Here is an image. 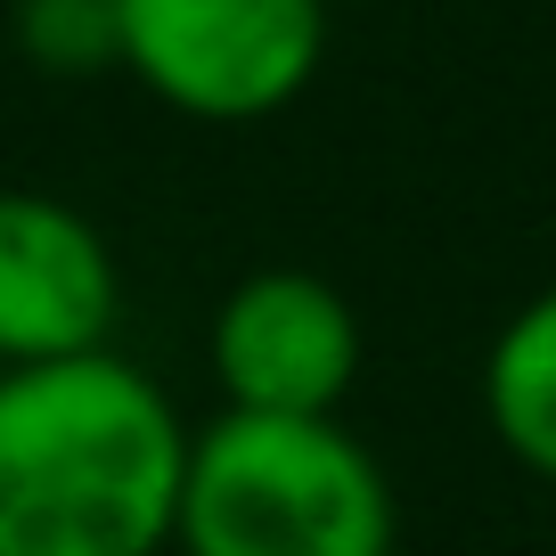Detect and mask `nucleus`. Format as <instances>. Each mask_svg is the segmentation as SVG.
<instances>
[{"instance_id": "1", "label": "nucleus", "mask_w": 556, "mask_h": 556, "mask_svg": "<svg viewBox=\"0 0 556 556\" xmlns=\"http://www.w3.org/2000/svg\"><path fill=\"white\" fill-rule=\"evenodd\" d=\"M189 426L123 352L0 368V556H164Z\"/></svg>"}, {"instance_id": "2", "label": "nucleus", "mask_w": 556, "mask_h": 556, "mask_svg": "<svg viewBox=\"0 0 556 556\" xmlns=\"http://www.w3.org/2000/svg\"><path fill=\"white\" fill-rule=\"evenodd\" d=\"M401 507L344 417L222 409L189 434L173 507L180 556H393Z\"/></svg>"}, {"instance_id": "3", "label": "nucleus", "mask_w": 556, "mask_h": 556, "mask_svg": "<svg viewBox=\"0 0 556 556\" xmlns=\"http://www.w3.org/2000/svg\"><path fill=\"white\" fill-rule=\"evenodd\" d=\"M328 0H115V66L197 123H262L319 74Z\"/></svg>"}, {"instance_id": "4", "label": "nucleus", "mask_w": 556, "mask_h": 556, "mask_svg": "<svg viewBox=\"0 0 556 556\" xmlns=\"http://www.w3.org/2000/svg\"><path fill=\"white\" fill-rule=\"evenodd\" d=\"M213 384L245 417H336L361 377V319L312 270H254L213 312Z\"/></svg>"}, {"instance_id": "5", "label": "nucleus", "mask_w": 556, "mask_h": 556, "mask_svg": "<svg viewBox=\"0 0 556 556\" xmlns=\"http://www.w3.org/2000/svg\"><path fill=\"white\" fill-rule=\"evenodd\" d=\"M123 278L74 205L0 189V368H50L106 352Z\"/></svg>"}, {"instance_id": "6", "label": "nucleus", "mask_w": 556, "mask_h": 556, "mask_svg": "<svg viewBox=\"0 0 556 556\" xmlns=\"http://www.w3.org/2000/svg\"><path fill=\"white\" fill-rule=\"evenodd\" d=\"M483 417L523 475L556 483V287L532 295L483 361Z\"/></svg>"}, {"instance_id": "7", "label": "nucleus", "mask_w": 556, "mask_h": 556, "mask_svg": "<svg viewBox=\"0 0 556 556\" xmlns=\"http://www.w3.org/2000/svg\"><path fill=\"white\" fill-rule=\"evenodd\" d=\"M9 34L41 74H99L115 66V0H17Z\"/></svg>"}]
</instances>
